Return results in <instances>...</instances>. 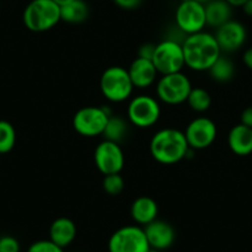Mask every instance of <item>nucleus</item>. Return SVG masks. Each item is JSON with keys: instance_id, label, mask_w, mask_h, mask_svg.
Here are the masks:
<instances>
[{"instance_id": "f257e3e1", "label": "nucleus", "mask_w": 252, "mask_h": 252, "mask_svg": "<svg viewBox=\"0 0 252 252\" xmlns=\"http://www.w3.org/2000/svg\"><path fill=\"white\" fill-rule=\"evenodd\" d=\"M186 67L195 72L209 71L221 56V50L213 33L200 31L186 36L182 42Z\"/></svg>"}, {"instance_id": "f03ea898", "label": "nucleus", "mask_w": 252, "mask_h": 252, "mask_svg": "<svg viewBox=\"0 0 252 252\" xmlns=\"http://www.w3.org/2000/svg\"><path fill=\"white\" fill-rule=\"evenodd\" d=\"M189 146L184 132L173 127L161 129L150 141V154L161 164H174L186 158Z\"/></svg>"}, {"instance_id": "7ed1b4c3", "label": "nucleus", "mask_w": 252, "mask_h": 252, "mask_svg": "<svg viewBox=\"0 0 252 252\" xmlns=\"http://www.w3.org/2000/svg\"><path fill=\"white\" fill-rule=\"evenodd\" d=\"M61 21V6L53 0H31L23 13V23L32 32H45Z\"/></svg>"}, {"instance_id": "20e7f679", "label": "nucleus", "mask_w": 252, "mask_h": 252, "mask_svg": "<svg viewBox=\"0 0 252 252\" xmlns=\"http://www.w3.org/2000/svg\"><path fill=\"white\" fill-rule=\"evenodd\" d=\"M134 84L127 69L121 66H111L100 77V91L106 100L111 103H123L131 96Z\"/></svg>"}, {"instance_id": "39448f33", "label": "nucleus", "mask_w": 252, "mask_h": 252, "mask_svg": "<svg viewBox=\"0 0 252 252\" xmlns=\"http://www.w3.org/2000/svg\"><path fill=\"white\" fill-rule=\"evenodd\" d=\"M192 88L188 77L178 72L162 76L157 81L156 94L158 100L167 105H179L186 103Z\"/></svg>"}, {"instance_id": "423d86ee", "label": "nucleus", "mask_w": 252, "mask_h": 252, "mask_svg": "<svg viewBox=\"0 0 252 252\" xmlns=\"http://www.w3.org/2000/svg\"><path fill=\"white\" fill-rule=\"evenodd\" d=\"M152 63L162 76L182 72L183 67H186L182 43L173 38H166L157 43Z\"/></svg>"}, {"instance_id": "0eeeda50", "label": "nucleus", "mask_w": 252, "mask_h": 252, "mask_svg": "<svg viewBox=\"0 0 252 252\" xmlns=\"http://www.w3.org/2000/svg\"><path fill=\"white\" fill-rule=\"evenodd\" d=\"M110 116V111L103 106H84L74 114L72 125L82 136L95 137L103 135Z\"/></svg>"}, {"instance_id": "6e6552de", "label": "nucleus", "mask_w": 252, "mask_h": 252, "mask_svg": "<svg viewBox=\"0 0 252 252\" xmlns=\"http://www.w3.org/2000/svg\"><path fill=\"white\" fill-rule=\"evenodd\" d=\"M161 116V106L158 100L151 95L141 94L130 100L127 105V120L131 125L147 129L151 127Z\"/></svg>"}, {"instance_id": "1a4fd4ad", "label": "nucleus", "mask_w": 252, "mask_h": 252, "mask_svg": "<svg viewBox=\"0 0 252 252\" xmlns=\"http://www.w3.org/2000/svg\"><path fill=\"white\" fill-rule=\"evenodd\" d=\"M109 252H147L149 241L144 227L139 225H126L113 232L108 241Z\"/></svg>"}, {"instance_id": "9d476101", "label": "nucleus", "mask_w": 252, "mask_h": 252, "mask_svg": "<svg viewBox=\"0 0 252 252\" xmlns=\"http://www.w3.org/2000/svg\"><path fill=\"white\" fill-rule=\"evenodd\" d=\"M174 20L177 29L184 35L200 32L207 26L204 4L195 0H183L177 6Z\"/></svg>"}, {"instance_id": "9b49d317", "label": "nucleus", "mask_w": 252, "mask_h": 252, "mask_svg": "<svg viewBox=\"0 0 252 252\" xmlns=\"http://www.w3.org/2000/svg\"><path fill=\"white\" fill-rule=\"evenodd\" d=\"M217 135L218 129L215 123L212 119L205 118V116H199L190 121L184 131L189 149L194 151L212 146L213 142L217 139Z\"/></svg>"}, {"instance_id": "f8f14e48", "label": "nucleus", "mask_w": 252, "mask_h": 252, "mask_svg": "<svg viewBox=\"0 0 252 252\" xmlns=\"http://www.w3.org/2000/svg\"><path fill=\"white\" fill-rule=\"evenodd\" d=\"M94 163L104 176L120 173L125 164V156L120 144L104 140L94 151Z\"/></svg>"}, {"instance_id": "ddd939ff", "label": "nucleus", "mask_w": 252, "mask_h": 252, "mask_svg": "<svg viewBox=\"0 0 252 252\" xmlns=\"http://www.w3.org/2000/svg\"><path fill=\"white\" fill-rule=\"evenodd\" d=\"M214 36L221 53H232L245 45L247 40V30L244 24L231 19L218 28Z\"/></svg>"}, {"instance_id": "4468645a", "label": "nucleus", "mask_w": 252, "mask_h": 252, "mask_svg": "<svg viewBox=\"0 0 252 252\" xmlns=\"http://www.w3.org/2000/svg\"><path fill=\"white\" fill-rule=\"evenodd\" d=\"M150 249L163 251L169 249L176 240V231L169 222L156 219L144 226Z\"/></svg>"}, {"instance_id": "2eb2a0df", "label": "nucleus", "mask_w": 252, "mask_h": 252, "mask_svg": "<svg viewBox=\"0 0 252 252\" xmlns=\"http://www.w3.org/2000/svg\"><path fill=\"white\" fill-rule=\"evenodd\" d=\"M129 76L131 78L135 88L145 89L151 87L156 82L158 72L151 60L136 57L127 68Z\"/></svg>"}, {"instance_id": "dca6fc26", "label": "nucleus", "mask_w": 252, "mask_h": 252, "mask_svg": "<svg viewBox=\"0 0 252 252\" xmlns=\"http://www.w3.org/2000/svg\"><path fill=\"white\" fill-rule=\"evenodd\" d=\"M227 145L232 154L249 156L252 154V129L242 124L232 126L227 134Z\"/></svg>"}, {"instance_id": "f3484780", "label": "nucleus", "mask_w": 252, "mask_h": 252, "mask_svg": "<svg viewBox=\"0 0 252 252\" xmlns=\"http://www.w3.org/2000/svg\"><path fill=\"white\" fill-rule=\"evenodd\" d=\"M77 236V226L69 218H57L50 226V240L60 247L69 246Z\"/></svg>"}, {"instance_id": "a211bd4d", "label": "nucleus", "mask_w": 252, "mask_h": 252, "mask_svg": "<svg viewBox=\"0 0 252 252\" xmlns=\"http://www.w3.org/2000/svg\"><path fill=\"white\" fill-rule=\"evenodd\" d=\"M130 214H131L132 220L136 224L146 226L147 224L157 219L158 205H157L155 199L146 197V195H142V197L136 198L132 202L131 208H130Z\"/></svg>"}, {"instance_id": "6ab92c4d", "label": "nucleus", "mask_w": 252, "mask_h": 252, "mask_svg": "<svg viewBox=\"0 0 252 252\" xmlns=\"http://www.w3.org/2000/svg\"><path fill=\"white\" fill-rule=\"evenodd\" d=\"M205 8V20L207 25L210 28H220L231 20L232 6L225 1V0H210L209 3L204 5Z\"/></svg>"}, {"instance_id": "aec40b11", "label": "nucleus", "mask_w": 252, "mask_h": 252, "mask_svg": "<svg viewBox=\"0 0 252 252\" xmlns=\"http://www.w3.org/2000/svg\"><path fill=\"white\" fill-rule=\"evenodd\" d=\"M89 5L84 0H72L61 6V21L68 24H82L88 19Z\"/></svg>"}, {"instance_id": "412c9836", "label": "nucleus", "mask_w": 252, "mask_h": 252, "mask_svg": "<svg viewBox=\"0 0 252 252\" xmlns=\"http://www.w3.org/2000/svg\"><path fill=\"white\" fill-rule=\"evenodd\" d=\"M129 132V124L126 123L125 119L121 116H113L109 118L108 124H106L105 129H104L103 136L104 140L120 144Z\"/></svg>"}, {"instance_id": "4be33fe9", "label": "nucleus", "mask_w": 252, "mask_h": 252, "mask_svg": "<svg viewBox=\"0 0 252 252\" xmlns=\"http://www.w3.org/2000/svg\"><path fill=\"white\" fill-rule=\"evenodd\" d=\"M208 72L214 81L219 82V83H225L234 78L235 66L230 58L221 55L215 61L214 64L210 67Z\"/></svg>"}, {"instance_id": "5701e85b", "label": "nucleus", "mask_w": 252, "mask_h": 252, "mask_svg": "<svg viewBox=\"0 0 252 252\" xmlns=\"http://www.w3.org/2000/svg\"><path fill=\"white\" fill-rule=\"evenodd\" d=\"M189 108L197 113H204L212 105V96L209 92L203 88H192L187 99Z\"/></svg>"}, {"instance_id": "b1692460", "label": "nucleus", "mask_w": 252, "mask_h": 252, "mask_svg": "<svg viewBox=\"0 0 252 252\" xmlns=\"http://www.w3.org/2000/svg\"><path fill=\"white\" fill-rule=\"evenodd\" d=\"M16 142V131L9 121L0 120V155L8 154Z\"/></svg>"}, {"instance_id": "393cba45", "label": "nucleus", "mask_w": 252, "mask_h": 252, "mask_svg": "<svg viewBox=\"0 0 252 252\" xmlns=\"http://www.w3.org/2000/svg\"><path fill=\"white\" fill-rule=\"evenodd\" d=\"M125 182L120 176V173H114L104 176L103 189L104 192L109 195H119L124 190Z\"/></svg>"}, {"instance_id": "a878e982", "label": "nucleus", "mask_w": 252, "mask_h": 252, "mask_svg": "<svg viewBox=\"0 0 252 252\" xmlns=\"http://www.w3.org/2000/svg\"><path fill=\"white\" fill-rule=\"evenodd\" d=\"M28 252H63L62 247L48 240H38L30 245Z\"/></svg>"}, {"instance_id": "bb28decb", "label": "nucleus", "mask_w": 252, "mask_h": 252, "mask_svg": "<svg viewBox=\"0 0 252 252\" xmlns=\"http://www.w3.org/2000/svg\"><path fill=\"white\" fill-rule=\"evenodd\" d=\"M0 252H20V242L9 235L0 237Z\"/></svg>"}, {"instance_id": "cd10ccee", "label": "nucleus", "mask_w": 252, "mask_h": 252, "mask_svg": "<svg viewBox=\"0 0 252 252\" xmlns=\"http://www.w3.org/2000/svg\"><path fill=\"white\" fill-rule=\"evenodd\" d=\"M113 1L115 3V5L124 10H134L141 5L144 0H113Z\"/></svg>"}, {"instance_id": "c85d7f7f", "label": "nucleus", "mask_w": 252, "mask_h": 252, "mask_svg": "<svg viewBox=\"0 0 252 252\" xmlns=\"http://www.w3.org/2000/svg\"><path fill=\"white\" fill-rule=\"evenodd\" d=\"M155 48H156V45L154 43H145L140 47L139 50V56L137 57H141V58H146V60H151L154 57V53H155Z\"/></svg>"}, {"instance_id": "c756f323", "label": "nucleus", "mask_w": 252, "mask_h": 252, "mask_svg": "<svg viewBox=\"0 0 252 252\" xmlns=\"http://www.w3.org/2000/svg\"><path fill=\"white\" fill-rule=\"evenodd\" d=\"M240 124L252 129V106H247L246 109H244L240 116Z\"/></svg>"}, {"instance_id": "7c9ffc66", "label": "nucleus", "mask_w": 252, "mask_h": 252, "mask_svg": "<svg viewBox=\"0 0 252 252\" xmlns=\"http://www.w3.org/2000/svg\"><path fill=\"white\" fill-rule=\"evenodd\" d=\"M242 62L249 69H252V47H249L242 55Z\"/></svg>"}, {"instance_id": "2f4dec72", "label": "nucleus", "mask_w": 252, "mask_h": 252, "mask_svg": "<svg viewBox=\"0 0 252 252\" xmlns=\"http://www.w3.org/2000/svg\"><path fill=\"white\" fill-rule=\"evenodd\" d=\"M241 8H242V11L245 13V15L252 18V0H247L246 3H245Z\"/></svg>"}, {"instance_id": "473e14b6", "label": "nucleus", "mask_w": 252, "mask_h": 252, "mask_svg": "<svg viewBox=\"0 0 252 252\" xmlns=\"http://www.w3.org/2000/svg\"><path fill=\"white\" fill-rule=\"evenodd\" d=\"M229 5H231L232 8H241L247 0H225Z\"/></svg>"}, {"instance_id": "72a5a7b5", "label": "nucleus", "mask_w": 252, "mask_h": 252, "mask_svg": "<svg viewBox=\"0 0 252 252\" xmlns=\"http://www.w3.org/2000/svg\"><path fill=\"white\" fill-rule=\"evenodd\" d=\"M53 1H55V3H57L60 6H62V5H66V4L71 3L72 0H53Z\"/></svg>"}, {"instance_id": "f704fd0d", "label": "nucleus", "mask_w": 252, "mask_h": 252, "mask_svg": "<svg viewBox=\"0 0 252 252\" xmlns=\"http://www.w3.org/2000/svg\"><path fill=\"white\" fill-rule=\"evenodd\" d=\"M195 1H198V3H202V4H207V3H209L210 0H195Z\"/></svg>"}, {"instance_id": "c9c22d12", "label": "nucleus", "mask_w": 252, "mask_h": 252, "mask_svg": "<svg viewBox=\"0 0 252 252\" xmlns=\"http://www.w3.org/2000/svg\"><path fill=\"white\" fill-rule=\"evenodd\" d=\"M147 252H161V251H157V250H154V249H150Z\"/></svg>"}, {"instance_id": "e433bc0d", "label": "nucleus", "mask_w": 252, "mask_h": 252, "mask_svg": "<svg viewBox=\"0 0 252 252\" xmlns=\"http://www.w3.org/2000/svg\"><path fill=\"white\" fill-rule=\"evenodd\" d=\"M0 8H1V0H0Z\"/></svg>"}]
</instances>
